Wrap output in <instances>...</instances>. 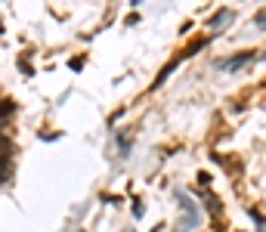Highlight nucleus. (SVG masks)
Returning <instances> with one entry per match:
<instances>
[]
</instances>
